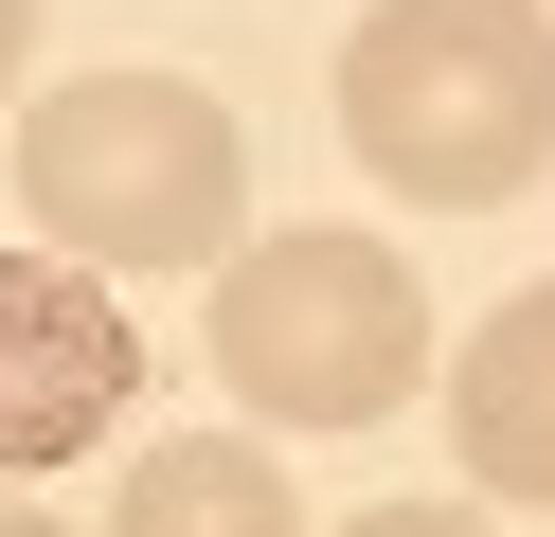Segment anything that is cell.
Masks as SVG:
<instances>
[{"label": "cell", "mask_w": 555, "mask_h": 537, "mask_svg": "<svg viewBox=\"0 0 555 537\" xmlns=\"http://www.w3.org/2000/svg\"><path fill=\"white\" fill-rule=\"evenodd\" d=\"M18 215L73 269H233L251 251V126L197 72H54L18 107Z\"/></svg>", "instance_id": "6da1fadb"}, {"label": "cell", "mask_w": 555, "mask_h": 537, "mask_svg": "<svg viewBox=\"0 0 555 537\" xmlns=\"http://www.w3.org/2000/svg\"><path fill=\"white\" fill-rule=\"evenodd\" d=\"M340 143L430 215L519 197L555 162V0H376L340 36Z\"/></svg>", "instance_id": "7a4b0ae2"}, {"label": "cell", "mask_w": 555, "mask_h": 537, "mask_svg": "<svg viewBox=\"0 0 555 537\" xmlns=\"http://www.w3.org/2000/svg\"><path fill=\"white\" fill-rule=\"evenodd\" d=\"M412 376H430V286H412V251H376L359 215L251 233L216 269V394L251 430H376Z\"/></svg>", "instance_id": "3957f363"}, {"label": "cell", "mask_w": 555, "mask_h": 537, "mask_svg": "<svg viewBox=\"0 0 555 537\" xmlns=\"http://www.w3.org/2000/svg\"><path fill=\"white\" fill-rule=\"evenodd\" d=\"M126 394H144V341H126L108 269H73V251H0V484L108 448Z\"/></svg>", "instance_id": "277c9868"}, {"label": "cell", "mask_w": 555, "mask_h": 537, "mask_svg": "<svg viewBox=\"0 0 555 537\" xmlns=\"http://www.w3.org/2000/svg\"><path fill=\"white\" fill-rule=\"evenodd\" d=\"M448 430H466V484H483V501H555V286H519V305L466 322Z\"/></svg>", "instance_id": "5b68a950"}, {"label": "cell", "mask_w": 555, "mask_h": 537, "mask_svg": "<svg viewBox=\"0 0 555 537\" xmlns=\"http://www.w3.org/2000/svg\"><path fill=\"white\" fill-rule=\"evenodd\" d=\"M108 537H305V501H287V465H269L251 430H180V448L126 465Z\"/></svg>", "instance_id": "8992f818"}, {"label": "cell", "mask_w": 555, "mask_h": 537, "mask_svg": "<svg viewBox=\"0 0 555 537\" xmlns=\"http://www.w3.org/2000/svg\"><path fill=\"white\" fill-rule=\"evenodd\" d=\"M340 537H502L483 501H376V520H340Z\"/></svg>", "instance_id": "52a82bcc"}, {"label": "cell", "mask_w": 555, "mask_h": 537, "mask_svg": "<svg viewBox=\"0 0 555 537\" xmlns=\"http://www.w3.org/2000/svg\"><path fill=\"white\" fill-rule=\"evenodd\" d=\"M18 54H37V0H0V90H18Z\"/></svg>", "instance_id": "ba28073f"}, {"label": "cell", "mask_w": 555, "mask_h": 537, "mask_svg": "<svg viewBox=\"0 0 555 537\" xmlns=\"http://www.w3.org/2000/svg\"><path fill=\"white\" fill-rule=\"evenodd\" d=\"M0 537H73V520H37V501H0Z\"/></svg>", "instance_id": "9c48e42d"}]
</instances>
